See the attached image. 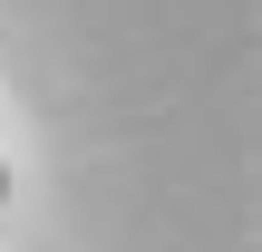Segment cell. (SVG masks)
<instances>
[{"instance_id": "cell-1", "label": "cell", "mask_w": 262, "mask_h": 252, "mask_svg": "<svg viewBox=\"0 0 262 252\" xmlns=\"http://www.w3.org/2000/svg\"><path fill=\"white\" fill-rule=\"evenodd\" d=\"M0 204H10V165H0Z\"/></svg>"}]
</instances>
